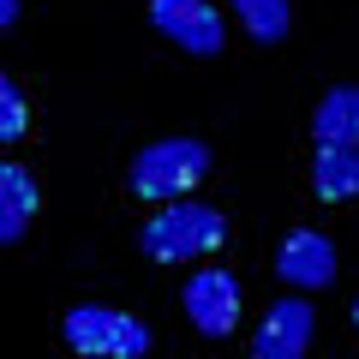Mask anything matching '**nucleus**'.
Returning a JSON list of instances; mask_svg holds the SVG:
<instances>
[{"label":"nucleus","mask_w":359,"mask_h":359,"mask_svg":"<svg viewBox=\"0 0 359 359\" xmlns=\"http://www.w3.org/2000/svg\"><path fill=\"white\" fill-rule=\"evenodd\" d=\"M210 174V144L204 138H156L132 156V198L144 204H174Z\"/></svg>","instance_id":"f257e3e1"},{"label":"nucleus","mask_w":359,"mask_h":359,"mask_svg":"<svg viewBox=\"0 0 359 359\" xmlns=\"http://www.w3.org/2000/svg\"><path fill=\"white\" fill-rule=\"evenodd\" d=\"M222 240H228V216H222L216 204H186V198L162 204L150 222H144V233H138V245L156 257V264L204 257V252H216Z\"/></svg>","instance_id":"f03ea898"},{"label":"nucleus","mask_w":359,"mask_h":359,"mask_svg":"<svg viewBox=\"0 0 359 359\" xmlns=\"http://www.w3.org/2000/svg\"><path fill=\"white\" fill-rule=\"evenodd\" d=\"M60 335L84 359H138L150 353V323L120 306H72L60 318Z\"/></svg>","instance_id":"7ed1b4c3"},{"label":"nucleus","mask_w":359,"mask_h":359,"mask_svg":"<svg viewBox=\"0 0 359 359\" xmlns=\"http://www.w3.org/2000/svg\"><path fill=\"white\" fill-rule=\"evenodd\" d=\"M150 25L186 54H222V13L210 0H150Z\"/></svg>","instance_id":"20e7f679"},{"label":"nucleus","mask_w":359,"mask_h":359,"mask_svg":"<svg viewBox=\"0 0 359 359\" xmlns=\"http://www.w3.org/2000/svg\"><path fill=\"white\" fill-rule=\"evenodd\" d=\"M311 330H318L311 299H276L264 311V323H257V335H252V359H306Z\"/></svg>","instance_id":"39448f33"},{"label":"nucleus","mask_w":359,"mask_h":359,"mask_svg":"<svg viewBox=\"0 0 359 359\" xmlns=\"http://www.w3.org/2000/svg\"><path fill=\"white\" fill-rule=\"evenodd\" d=\"M180 299H186V318H192L198 335H228L240 323V282L228 269H198Z\"/></svg>","instance_id":"423d86ee"},{"label":"nucleus","mask_w":359,"mask_h":359,"mask_svg":"<svg viewBox=\"0 0 359 359\" xmlns=\"http://www.w3.org/2000/svg\"><path fill=\"white\" fill-rule=\"evenodd\" d=\"M276 276L287 287H330L335 282V245L318 228H294L276 252Z\"/></svg>","instance_id":"0eeeda50"},{"label":"nucleus","mask_w":359,"mask_h":359,"mask_svg":"<svg viewBox=\"0 0 359 359\" xmlns=\"http://www.w3.org/2000/svg\"><path fill=\"white\" fill-rule=\"evenodd\" d=\"M36 204H42L36 180H30L18 162H0V245H18V240H25Z\"/></svg>","instance_id":"6e6552de"},{"label":"nucleus","mask_w":359,"mask_h":359,"mask_svg":"<svg viewBox=\"0 0 359 359\" xmlns=\"http://www.w3.org/2000/svg\"><path fill=\"white\" fill-rule=\"evenodd\" d=\"M311 186H318L323 204L359 198V144H318V156H311Z\"/></svg>","instance_id":"1a4fd4ad"},{"label":"nucleus","mask_w":359,"mask_h":359,"mask_svg":"<svg viewBox=\"0 0 359 359\" xmlns=\"http://www.w3.org/2000/svg\"><path fill=\"white\" fill-rule=\"evenodd\" d=\"M311 138L318 144H359V84L323 90V102L311 108Z\"/></svg>","instance_id":"9d476101"},{"label":"nucleus","mask_w":359,"mask_h":359,"mask_svg":"<svg viewBox=\"0 0 359 359\" xmlns=\"http://www.w3.org/2000/svg\"><path fill=\"white\" fill-rule=\"evenodd\" d=\"M233 13H240V25L252 30L257 42H282V36H287V25H294L287 0H233Z\"/></svg>","instance_id":"9b49d317"},{"label":"nucleus","mask_w":359,"mask_h":359,"mask_svg":"<svg viewBox=\"0 0 359 359\" xmlns=\"http://www.w3.org/2000/svg\"><path fill=\"white\" fill-rule=\"evenodd\" d=\"M30 126V102H25V90L13 84V78L0 72V144H18Z\"/></svg>","instance_id":"f8f14e48"},{"label":"nucleus","mask_w":359,"mask_h":359,"mask_svg":"<svg viewBox=\"0 0 359 359\" xmlns=\"http://www.w3.org/2000/svg\"><path fill=\"white\" fill-rule=\"evenodd\" d=\"M13 18H18V0H0V30H13Z\"/></svg>","instance_id":"ddd939ff"},{"label":"nucleus","mask_w":359,"mask_h":359,"mask_svg":"<svg viewBox=\"0 0 359 359\" xmlns=\"http://www.w3.org/2000/svg\"><path fill=\"white\" fill-rule=\"evenodd\" d=\"M353 330H359V299H353Z\"/></svg>","instance_id":"4468645a"}]
</instances>
